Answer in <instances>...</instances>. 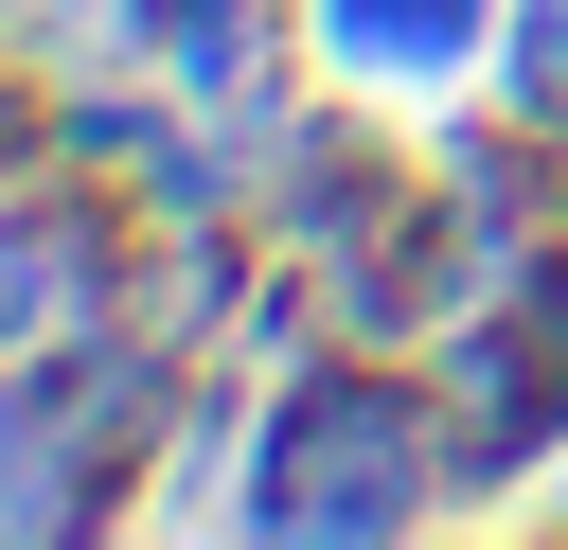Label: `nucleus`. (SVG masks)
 Masks as SVG:
<instances>
[{"label":"nucleus","instance_id":"1","mask_svg":"<svg viewBox=\"0 0 568 550\" xmlns=\"http://www.w3.org/2000/svg\"><path fill=\"white\" fill-rule=\"evenodd\" d=\"M426 479H444V426L390 373H302L284 426H266L248 532H390V515H426Z\"/></svg>","mask_w":568,"mask_h":550},{"label":"nucleus","instance_id":"2","mask_svg":"<svg viewBox=\"0 0 568 550\" xmlns=\"http://www.w3.org/2000/svg\"><path fill=\"white\" fill-rule=\"evenodd\" d=\"M71 337H106V213L18 195L0 213V355H71Z\"/></svg>","mask_w":568,"mask_h":550},{"label":"nucleus","instance_id":"3","mask_svg":"<svg viewBox=\"0 0 568 550\" xmlns=\"http://www.w3.org/2000/svg\"><path fill=\"white\" fill-rule=\"evenodd\" d=\"M320 35H337L355 71H444V53L479 35V0H320Z\"/></svg>","mask_w":568,"mask_h":550},{"label":"nucleus","instance_id":"4","mask_svg":"<svg viewBox=\"0 0 568 550\" xmlns=\"http://www.w3.org/2000/svg\"><path fill=\"white\" fill-rule=\"evenodd\" d=\"M515 106H532V124H568V0H532V18H515Z\"/></svg>","mask_w":568,"mask_h":550},{"label":"nucleus","instance_id":"5","mask_svg":"<svg viewBox=\"0 0 568 550\" xmlns=\"http://www.w3.org/2000/svg\"><path fill=\"white\" fill-rule=\"evenodd\" d=\"M0 160H18V124H0Z\"/></svg>","mask_w":568,"mask_h":550}]
</instances>
